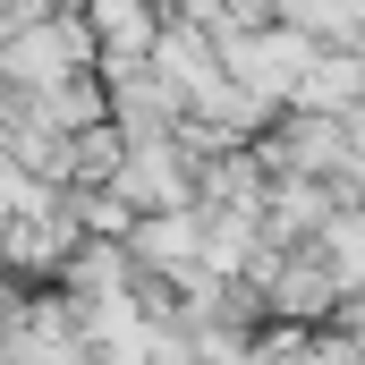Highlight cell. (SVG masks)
<instances>
[{"label": "cell", "instance_id": "6da1fadb", "mask_svg": "<svg viewBox=\"0 0 365 365\" xmlns=\"http://www.w3.org/2000/svg\"><path fill=\"white\" fill-rule=\"evenodd\" d=\"M365 93V60H323L297 77V110H357Z\"/></svg>", "mask_w": 365, "mask_h": 365}]
</instances>
